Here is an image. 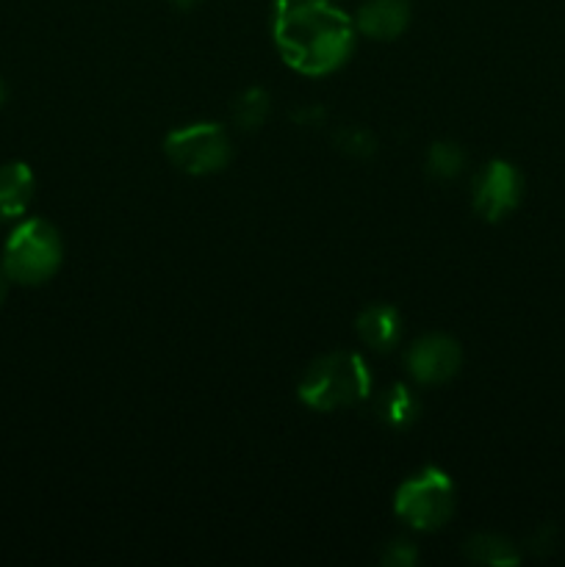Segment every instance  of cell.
<instances>
[{"mask_svg": "<svg viewBox=\"0 0 565 567\" xmlns=\"http://www.w3.org/2000/svg\"><path fill=\"white\" fill-rule=\"evenodd\" d=\"M170 3L175 6V9L186 11V9H194V6H199V3H203V0H170Z\"/></svg>", "mask_w": 565, "mask_h": 567, "instance_id": "obj_19", "label": "cell"}, {"mask_svg": "<svg viewBox=\"0 0 565 567\" xmlns=\"http://www.w3.org/2000/svg\"><path fill=\"white\" fill-rule=\"evenodd\" d=\"M380 563L386 567H413L419 563V548L410 540H391L382 546Z\"/></svg>", "mask_w": 565, "mask_h": 567, "instance_id": "obj_16", "label": "cell"}, {"mask_svg": "<svg viewBox=\"0 0 565 567\" xmlns=\"http://www.w3.org/2000/svg\"><path fill=\"white\" fill-rule=\"evenodd\" d=\"M355 332L371 352L386 354L402 338V316L391 305H369L366 310H360L358 321H355Z\"/></svg>", "mask_w": 565, "mask_h": 567, "instance_id": "obj_9", "label": "cell"}, {"mask_svg": "<svg viewBox=\"0 0 565 567\" xmlns=\"http://www.w3.org/2000/svg\"><path fill=\"white\" fill-rule=\"evenodd\" d=\"M37 177L22 161H9L0 166V221L20 219L33 203Z\"/></svg>", "mask_w": 565, "mask_h": 567, "instance_id": "obj_10", "label": "cell"}, {"mask_svg": "<svg viewBox=\"0 0 565 567\" xmlns=\"http://www.w3.org/2000/svg\"><path fill=\"white\" fill-rule=\"evenodd\" d=\"M374 415L382 426L388 430L404 432L419 421L421 415V402L415 396V391L404 382L397 385H388L380 396L374 399Z\"/></svg>", "mask_w": 565, "mask_h": 567, "instance_id": "obj_11", "label": "cell"}, {"mask_svg": "<svg viewBox=\"0 0 565 567\" xmlns=\"http://www.w3.org/2000/svg\"><path fill=\"white\" fill-rule=\"evenodd\" d=\"M271 37L294 72L321 78L347 64L358 28L330 0H277Z\"/></svg>", "mask_w": 565, "mask_h": 567, "instance_id": "obj_1", "label": "cell"}, {"mask_svg": "<svg viewBox=\"0 0 565 567\" xmlns=\"http://www.w3.org/2000/svg\"><path fill=\"white\" fill-rule=\"evenodd\" d=\"M6 293H9V277H6L3 271H0V305L6 302Z\"/></svg>", "mask_w": 565, "mask_h": 567, "instance_id": "obj_20", "label": "cell"}, {"mask_svg": "<svg viewBox=\"0 0 565 567\" xmlns=\"http://www.w3.org/2000/svg\"><path fill=\"white\" fill-rule=\"evenodd\" d=\"M469 166V155L460 144L454 142H435L430 150H427L424 169L432 181H458L463 175V169Z\"/></svg>", "mask_w": 565, "mask_h": 567, "instance_id": "obj_14", "label": "cell"}, {"mask_svg": "<svg viewBox=\"0 0 565 567\" xmlns=\"http://www.w3.org/2000/svg\"><path fill=\"white\" fill-rule=\"evenodd\" d=\"M526 546H530V551L537 554V557H546V554H552L554 546H557V529H554V526H541V529L530 537Z\"/></svg>", "mask_w": 565, "mask_h": 567, "instance_id": "obj_18", "label": "cell"}, {"mask_svg": "<svg viewBox=\"0 0 565 567\" xmlns=\"http://www.w3.org/2000/svg\"><path fill=\"white\" fill-rule=\"evenodd\" d=\"M463 557L471 565L485 567H515L521 563V551L510 537L493 532H476L463 543Z\"/></svg>", "mask_w": 565, "mask_h": 567, "instance_id": "obj_12", "label": "cell"}, {"mask_svg": "<svg viewBox=\"0 0 565 567\" xmlns=\"http://www.w3.org/2000/svg\"><path fill=\"white\" fill-rule=\"evenodd\" d=\"M332 147L347 158H371L377 153V136L369 127L360 125H341L332 131Z\"/></svg>", "mask_w": 565, "mask_h": 567, "instance_id": "obj_15", "label": "cell"}, {"mask_svg": "<svg viewBox=\"0 0 565 567\" xmlns=\"http://www.w3.org/2000/svg\"><path fill=\"white\" fill-rule=\"evenodd\" d=\"M291 120L297 122L299 127H321V125H327L330 114H327V109H321V105L308 103V105H299V109H294Z\"/></svg>", "mask_w": 565, "mask_h": 567, "instance_id": "obj_17", "label": "cell"}, {"mask_svg": "<svg viewBox=\"0 0 565 567\" xmlns=\"http://www.w3.org/2000/svg\"><path fill=\"white\" fill-rule=\"evenodd\" d=\"M458 509V491L452 476L443 468L427 465L419 474L408 476L393 493V513L408 529L430 535L443 529Z\"/></svg>", "mask_w": 565, "mask_h": 567, "instance_id": "obj_3", "label": "cell"}, {"mask_svg": "<svg viewBox=\"0 0 565 567\" xmlns=\"http://www.w3.org/2000/svg\"><path fill=\"white\" fill-rule=\"evenodd\" d=\"M410 25V0H366L355 14V28L377 42L402 37Z\"/></svg>", "mask_w": 565, "mask_h": 567, "instance_id": "obj_8", "label": "cell"}, {"mask_svg": "<svg viewBox=\"0 0 565 567\" xmlns=\"http://www.w3.org/2000/svg\"><path fill=\"white\" fill-rule=\"evenodd\" d=\"M410 380L419 385H443L454 380L463 365V349L446 332H427L404 354Z\"/></svg>", "mask_w": 565, "mask_h": 567, "instance_id": "obj_7", "label": "cell"}, {"mask_svg": "<svg viewBox=\"0 0 565 567\" xmlns=\"http://www.w3.org/2000/svg\"><path fill=\"white\" fill-rule=\"evenodd\" d=\"M374 388L369 363L358 352H330L308 365L297 396L316 413H338L366 402Z\"/></svg>", "mask_w": 565, "mask_h": 567, "instance_id": "obj_2", "label": "cell"}, {"mask_svg": "<svg viewBox=\"0 0 565 567\" xmlns=\"http://www.w3.org/2000/svg\"><path fill=\"white\" fill-rule=\"evenodd\" d=\"M6 97H9V89H6V83L0 81V105L6 103Z\"/></svg>", "mask_w": 565, "mask_h": 567, "instance_id": "obj_21", "label": "cell"}, {"mask_svg": "<svg viewBox=\"0 0 565 567\" xmlns=\"http://www.w3.org/2000/svg\"><path fill=\"white\" fill-rule=\"evenodd\" d=\"M521 197H524V177L510 161H487L471 183V205L485 221L507 219L521 205Z\"/></svg>", "mask_w": 565, "mask_h": 567, "instance_id": "obj_6", "label": "cell"}, {"mask_svg": "<svg viewBox=\"0 0 565 567\" xmlns=\"http://www.w3.org/2000/svg\"><path fill=\"white\" fill-rule=\"evenodd\" d=\"M64 260V241L48 219H25L3 247V275L20 286H42Z\"/></svg>", "mask_w": 565, "mask_h": 567, "instance_id": "obj_4", "label": "cell"}, {"mask_svg": "<svg viewBox=\"0 0 565 567\" xmlns=\"http://www.w3.org/2000/svg\"><path fill=\"white\" fill-rule=\"evenodd\" d=\"M164 153L183 175L208 177L227 169L233 158V142L230 133L216 122H194L166 133Z\"/></svg>", "mask_w": 565, "mask_h": 567, "instance_id": "obj_5", "label": "cell"}, {"mask_svg": "<svg viewBox=\"0 0 565 567\" xmlns=\"http://www.w3.org/2000/svg\"><path fill=\"white\" fill-rule=\"evenodd\" d=\"M271 114V97L264 86H249L233 100L230 105V120L236 131L255 133L266 125Z\"/></svg>", "mask_w": 565, "mask_h": 567, "instance_id": "obj_13", "label": "cell"}]
</instances>
